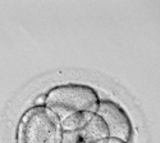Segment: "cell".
<instances>
[{
    "label": "cell",
    "mask_w": 160,
    "mask_h": 143,
    "mask_svg": "<svg viewBox=\"0 0 160 143\" xmlns=\"http://www.w3.org/2000/svg\"><path fill=\"white\" fill-rule=\"evenodd\" d=\"M106 143H126V142H122V140H119V139H115V138H108L106 139Z\"/></svg>",
    "instance_id": "obj_6"
},
{
    "label": "cell",
    "mask_w": 160,
    "mask_h": 143,
    "mask_svg": "<svg viewBox=\"0 0 160 143\" xmlns=\"http://www.w3.org/2000/svg\"><path fill=\"white\" fill-rule=\"evenodd\" d=\"M96 113L108 128L109 137L128 143L133 134V125L127 111L112 99H100Z\"/></svg>",
    "instance_id": "obj_3"
},
{
    "label": "cell",
    "mask_w": 160,
    "mask_h": 143,
    "mask_svg": "<svg viewBox=\"0 0 160 143\" xmlns=\"http://www.w3.org/2000/svg\"><path fill=\"white\" fill-rule=\"evenodd\" d=\"M100 99L95 88L69 83L52 86L44 96L42 103L62 121L76 112H96Z\"/></svg>",
    "instance_id": "obj_1"
},
{
    "label": "cell",
    "mask_w": 160,
    "mask_h": 143,
    "mask_svg": "<svg viewBox=\"0 0 160 143\" xmlns=\"http://www.w3.org/2000/svg\"><path fill=\"white\" fill-rule=\"evenodd\" d=\"M106 138H109L108 128L102 119L95 112L79 129L72 132H63L62 143H96Z\"/></svg>",
    "instance_id": "obj_4"
},
{
    "label": "cell",
    "mask_w": 160,
    "mask_h": 143,
    "mask_svg": "<svg viewBox=\"0 0 160 143\" xmlns=\"http://www.w3.org/2000/svg\"><path fill=\"white\" fill-rule=\"evenodd\" d=\"M62 138L59 118L44 105H35L22 115L17 129V143H62Z\"/></svg>",
    "instance_id": "obj_2"
},
{
    "label": "cell",
    "mask_w": 160,
    "mask_h": 143,
    "mask_svg": "<svg viewBox=\"0 0 160 143\" xmlns=\"http://www.w3.org/2000/svg\"><path fill=\"white\" fill-rule=\"evenodd\" d=\"M92 113H95V112H76V113L69 115L68 118H65L60 121L63 132H72V130H76V129H79L81 126H83L88 121Z\"/></svg>",
    "instance_id": "obj_5"
}]
</instances>
